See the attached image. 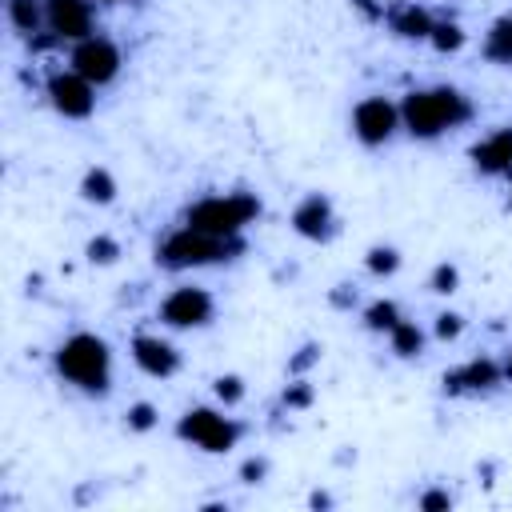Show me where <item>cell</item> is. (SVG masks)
<instances>
[{
	"label": "cell",
	"mask_w": 512,
	"mask_h": 512,
	"mask_svg": "<svg viewBox=\"0 0 512 512\" xmlns=\"http://www.w3.org/2000/svg\"><path fill=\"white\" fill-rule=\"evenodd\" d=\"M468 100L464 92L448 88V84H436V88H416L404 96L400 104V128H408L416 140H436L444 136L448 128L464 124L468 120Z\"/></svg>",
	"instance_id": "obj_1"
},
{
	"label": "cell",
	"mask_w": 512,
	"mask_h": 512,
	"mask_svg": "<svg viewBox=\"0 0 512 512\" xmlns=\"http://www.w3.org/2000/svg\"><path fill=\"white\" fill-rule=\"evenodd\" d=\"M56 372L76 384L80 392H92V396H104L108 384H112V352L100 336L92 332H76L68 336L60 348H56Z\"/></svg>",
	"instance_id": "obj_2"
},
{
	"label": "cell",
	"mask_w": 512,
	"mask_h": 512,
	"mask_svg": "<svg viewBox=\"0 0 512 512\" xmlns=\"http://www.w3.org/2000/svg\"><path fill=\"white\" fill-rule=\"evenodd\" d=\"M240 236H212V232H200V228H188L180 224L176 232H168L156 248V260L172 272L180 268H204V264H220V260H232L240 252Z\"/></svg>",
	"instance_id": "obj_3"
},
{
	"label": "cell",
	"mask_w": 512,
	"mask_h": 512,
	"mask_svg": "<svg viewBox=\"0 0 512 512\" xmlns=\"http://www.w3.org/2000/svg\"><path fill=\"white\" fill-rule=\"evenodd\" d=\"M260 216V200L248 192H224V196H204L184 212L188 228L212 232V236H240L244 224Z\"/></svg>",
	"instance_id": "obj_4"
},
{
	"label": "cell",
	"mask_w": 512,
	"mask_h": 512,
	"mask_svg": "<svg viewBox=\"0 0 512 512\" xmlns=\"http://www.w3.org/2000/svg\"><path fill=\"white\" fill-rule=\"evenodd\" d=\"M176 436L180 440H192L204 452H228L240 440V424L232 416L216 412V408H188L180 416V424H176Z\"/></svg>",
	"instance_id": "obj_5"
},
{
	"label": "cell",
	"mask_w": 512,
	"mask_h": 512,
	"mask_svg": "<svg viewBox=\"0 0 512 512\" xmlns=\"http://www.w3.org/2000/svg\"><path fill=\"white\" fill-rule=\"evenodd\" d=\"M120 48L108 40V36H84V40H76V48H72V72H80L88 84H112L116 76H120Z\"/></svg>",
	"instance_id": "obj_6"
},
{
	"label": "cell",
	"mask_w": 512,
	"mask_h": 512,
	"mask_svg": "<svg viewBox=\"0 0 512 512\" xmlns=\"http://www.w3.org/2000/svg\"><path fill=\"white\" fill-rule=\"evenodd\" d=\"M400 128V108L384 96H364L356 108H352V132L360 144L376 148V144H388L392 132Z\"/></svg>",
	"instance_id": "obj_7"
},
{
	"label": "cell",
	"mask_w": 512,
	"mask_h": 512,
	"mask_svg": "<svg viewBox=\"0 0 512 512\" xmlns=\"http://www.w3.org/2000/svg\"><path fill=\"white\" fill-rule=\"evenodd\" d=\"M48 104L68 116V120H84L96 108V84H88L80 72H52L48 76Z\"/></svg>",
	"instance_id": "obj_8"
},
{
	"label": "cell",
	"mask_w": 512,
	"mask_h": 512,
	"mask_svg": "<svg viewBox=\"0 0 512 512\" xmlns=\"http://www.w3.org/2000/svg\"><path fill=\"white\" fill-rule=\"evenodd\" d=\"M212 296L204 292V288H192V284H184V288H172L168 296H164V304H160V320L168 324V328H204L208 320H212Z\"/></svg>",
	"instance_id": "obj_9"
},
{
	"label": "cell",
	"mask_w": 512,
	"mask_h": 512,
	"mask_svg": "<svg viewBox=\"0 0 512 512\" xmlns=\"http://www.w3.org/2000/svg\"><path fill=\"white\" fill-rule=\"evenodd\" d=\"M44 28L72 44L92 36V4L88 0H44Z\"/></svg>",
	"instance_id": "obj_10"
},
{
	"label": "cell",
	"mask_w": 512,
	"mask_h": 512,
	"mask_svg": "<svg viewBox=\"0 0 512 512\" xmlns=\"http://www.w3.org/2000/svg\"><path fill=\"white\" fill-rule=\"evenodd\" d=\"M292 228H296L304 240H328V236L336 232V212H332L328 196H320V192L304 196V200L296 204V212H292Z\"/></svg>",
	"instance_id": "obj_11"
},
{
	"label": "cell",
	"mask_w": 512,
	"mask_h": 512,
	"mask_svg": "<svg viewBox=\"0 0 512 512\" xmlns=\"http://www.w3.org/2000/svg\"><path fill=\"white\" fill-rule=\"evenodd\" d=\"M500 380H504V364H496V360H488V356H476V360L460 364L456 372H448V376H444V388H448V392H488V388H496Z\"/></svg>",
	"instance_id": "obj_12"
},
{
	"label": "cell",
	"mask_w": 512,
	"mask_h": 512,
	"mask_svg": "<svg viewBox=\"0 0 512 512\" xmlns=\"http://www.w3.org/2000/svg\"><path fill=\"white\" fill-rule=\"evenodd\" d=\"M132 360L148 372V376H172L176 368H180V352L168 344V340H160V336H148V332H140L136 340H132Z\"/></svg>",
	"instance_id": "obj_13"
},
{
	"label": "cell",
	"mask_w": 512,
	"mask_h": 512,
	"mask_svg": "<svg viewBox=\"0 0 512 512\" xmlns=\"http://www.w3.org/2000/svg\"><path fill=\"white\" fill-rule=\"evenodd\" d=\"M472 164L484 176H508L512 172V128H496L480 144H472Z\"/></svg>",
	"instance_id": "obj_14"
},
{
	"label": "cell",
	"mask_w": 512,
	"mask_h": 512,
	"mask_svg": "<svg viewBox=\"0 0 512 512\" xmlns=\"http://www.w3.org/2000/svg\"><path fill=\"white\" fill-rule=\"evenodd\" d=\"M432 16L424 12V8H416V4H400V8H392V32H400V36H408V40H428L432 36Z\"/></svg>",
	"instance_id": "obj_15"
},
{
	"label": "cell",
	"mask_w": 512,
	"mask_h": 512,
	"mask_svg": "<svg viewBox=\"0 0 512 512\" xmlns=\"http://www.w3.org/2000/svg\"><path fill=\"white\" fill-rule=\"evenodd\" d=\"M484 56L496 64H512V16H500L484 36Z\"/></svg>",
	"instance_id": "obj_16"
},
{
	"label": "cell",
	"mask_w": 512,
	"mask_h": 512,
	"mask_svg": "<svg viewBox=\"0 0 512 512\" xmlns=\"http://www.w3.org/2000/svg\"><path fill=\"white\" fill-rule=\"evenodd\" d=\"M8 20L16 32L32 36L44 24V0H8Z\"/></svg>",
	"instance_id": "obj_17"
},
{
	"label": "cell",
	"mask_w": 512,
	"mask_h": 512,
	"mask_svg": "<svg viewBox=\"0 0 512 512\" xmlns=\"http://www.w3.org/2000/svg\"><path fill=\"white\" fill-rule=\"evenodd\" d=\"M80 192H84V200H92V204H108V200L116 196V180H112L108 168H88L84 180H80Z\"/></svg>",
	"instance_id": "obj_18"
},
{
	"label": "cell",
	"mask_w": 512,
	"mask_h": 512,
	"mask_svg": "<svg viewBox=\"0 0 512 512\" xmlns=\"http://www.w3.org/2000/svg\"><path fill=\"white\" fill-rule=\"evenodd\" d=\"M400 320H404V316H400V308H396L392 300H376V304L364 312V324H368L372 332H392Z\"/></svg>",
	"instance_id": "obj_19"
},
{
	"label": "cell",
	"mask_w": 512,
	"mask_h": 512,
	"mask_svg": "<svg viewBox=\"0 0 512 512\" xmlns=\"http://www.w3.org/2000/svg\"><path fill=\"white\" fill-rule=\"evenodd\" d=\"M388 336H392V348H396L400 356H416V352L424 348V332H420L412 320H400V324H396Z\"/></svg>",
	"instance_id": "obj_20"
},
{
	"label": "cell",
	"mask_w": 512,
	"mask_h": 512,
	"mask_svg": "<svg viewBox=\"0 0 512 512\" xmlns=\"http://www.w3.org/2000/svg\"><path fill=\"white\" fill-rule=\"evenodd\" d=\"M440 52H452V48H460L464 44V32L456 28V24H432V36H428Z\"/></svg>",
	"instance_id": "obj_21"
},
{
	"label": "cell",
	"mask_w": 512,
	"mask_h": 512,
	"mask_svg": "<svg viewBox=\"0 0 512 512\" xmlns=\"http://www.w3.org/2000/svg\"><path fill=\"white\" fill-rule=\"evenodd\" d=\"M396 264H400V252L396 248H372L368 252V272H376V276L396 272Z\"/></svg>",
	"instance_id": "obj_22"
},
{
	"label": "cell",
	"mask_w": 512,
	"mask_h": 512,
	"mask_svg": "<svg viewBox=\"0 0 512 512\" xmlns=\"http://www.w3.org/2000/svg\"><path fill=\"white\" fill-rule=\"evenodd\" d=\"M116 256H120V244L108 240V236H96V240L88 244V260H92V264H112Z\"/></svg>",
	"instance_id": "obj_23"
},
{
	"label": "cell",
	"mask_w": 512,
	"mask_h": 512,
	"mask_svg": "<svg viewBox=\"0 0 512 512\" xmlns=\"http://www.w3.org/2000/svg\"><path fill=\"white\" fill-rule=\"evenodd\" d=\"M152 424H156V408H152V404H132V408H128V428L148 432Z\"/></svg>",
	"instance_id": "obj_24"
},
{
	"label": "cell",
	"mask_w": 512,
	"mask_h": 512,
	"mask_svg": "<svg viewBox=\"0 0 512 512\" xmlns=\"http://www.w3.org/2000/svg\"><path fill=\"white\" fill-rule=\"evenodd\" d=\"M456 280H460V272H456L452 264H436V272H432V292H456Z\"/></svg>",
	"instance_id": "obj_25"
},
{
	"label": "cell",
	"mask_w": 512,
	"mask_h": 512,
	"mask_svg": "<svg viewBox=\"0 0 512 512\" xmlns=\"http://www.w3.org/2000/svg\"><path fill=\"white\" fill-rule=\"evenodd\" d=\"M216 396H220L224 404H236V400L244 396V384H240V376H220V380H216Z\"/></svg>",
	"instance_id": "obj_26"
},
{
	"label": "cell",
	"mask_w": 512,
	"mask_h": 512,
	"mask_svg": "<svg viewBox=\"0 0 512 512\" xmlns=\"http://www.w3.org/2000/svg\"><path fill=\"white\" fill-rule=\"evenodd\" d=\"M460 328H464V324H460V316H456V312H440V316H436V336H440V340L460 336Z\"/></svg>",
	"instance_id": "obj_27"
},
{
	"label": "cell",
	"mask_w": 512,
	"mask_h": 512,
	"mask_svg": "<svg viewBox=\"0 0 512 512\" xmlns=\"http://www.w3.org/2000/svg\"><path fill=\"white\" fill-rule=\"evenodd\" d=\"M448 504H452L448 492H424V496H420V508H424V512H436V508H448Z\"/></svg>",
	"instance_id": "obj_28"
},
{
	"label": "cell",
	"mask_w": 512,
	"mask_h": 512,
	"mask_svg": "<svg viewBox=\"0 0 512 512\" xmlns=\"http://www.w3.org/2000/svg\"><path fill=\"white\" fill-rule=\"evenodd\" d=\"M240 472H244V480H248V484H256V480L264 476V460H248Z\"/></svg>",
	"instance_id": "obj_29"
},
{
	"label": "cell",
	"mask_w": 512,
	"mask_h": 512,
	"mask_svg": "<svg viewBox=\"0 0 512 512\" xmlns=\"http://www.w3.org/2000/svg\"><path fill=\"white\" fill-rule=\"evenodd\" d=\"M284 400L300 408V404H308V388H292V392H284Z\"/></svg>",
	"instance_id": "obj_30"
},
{
	"label": "cell",
	"mask_w": 512,
	"mask_h": 512,
	"mask_svg": "<svg viewBox=\"0 0 512 512\" xmlns=\"http://www.w3.org/2000/svg\"><path fill=\"white\" fill-rule=\"evenodd\" d=\"M504 380H512V356L504 360Z\"/></svg>",
	"instance_id": "obj_31"
},
{
	"label": "cell",
	"mask_w": 512,
	"mask_h": 512,
	"mask_svg": "<svg viewBox=\"0 0 512 512\" xmlns=\"http://www.w3.org/2000/svg\"><path fill=\"white\" fill-rule=\"evenodd\" d=\"M108 4H120V0H108Z\"/></svg>",
	"instance_id": "obj_32"
}]
</instances>
